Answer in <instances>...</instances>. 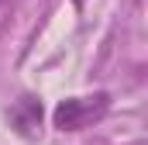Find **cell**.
I'll use <instances>...</instances> for the list:
<instances>
[{"label": "cell", "mask_w": 148, "mask_h": 145, "mask_svg": "<svg viewBox=\"0 0 148 145\" xmlns=\"http://www.w3.org/2000/svg\"><path fill=\"white\" fill-rule=\"evenodd\" d=\"M10 124H14L21 135H31L38 124H41V104H38V100H31V97L17 100V104L10 107Z\"/></svg>", "instance_id": "obj_2"}, {"label": "cell", "mask_w": 148, "mask_h": 145, "mask_svg": "<svg viewBox=\"0 0 148 145\" xmlns=\"http://www.w3.org/2000/svg\"><path fill=\"white\" fill-rule=\"evenodd\" d=\"M110 107V97L107 93H93V97H69V100H62L55 114H52V121H55V128L59 131H79V128H86V124H93V121H100L103 114Z\"/></svg>", "instance_id": "obj_1"}, {"label": "cell", "mask_w": 148, "mask_h": 145, "mask_svg": "<svg viewBox=\"0 0 148 145\" xmlns=\"http://www.w3.org/2000/svg\"><path fill=\"white\" fill-rule=\"evenodd\" d=\"M134 145H145V142H134Z\"/></svg>", "instance_id": "obj_3"}]
</instances>
